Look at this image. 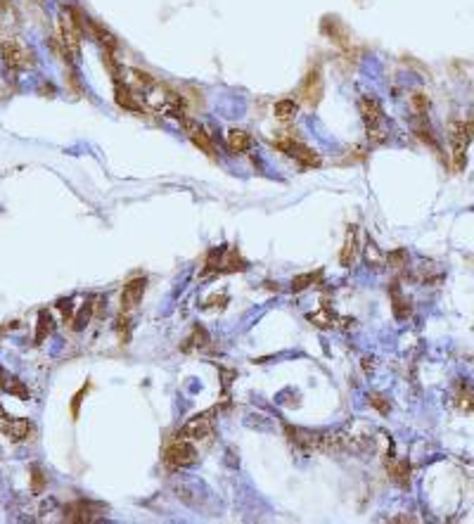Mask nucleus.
I'll return each mask as SVG.
<instances>
[{
    "label": "nucleus",
    "instance_id": "1",
    "mask_svg": "<svg viewBox=\"0 0 474 524\" xmlns=\"http://www.w3.org/2000/svg\"><path fill=\"white\" fill-rule=\"evenodd\" d=\"M128 76H131L128 86H131L142 109L161 116H176L178 121L185 116L183 98H180L176 90H171L161 81L154 79V76H149L140 69H128Z\"/></svg>",
    "mask_w": 474,
    "mask_h": 524
},
{
    "label": "nucleus",
    "instance_id": "2",
    "mask_svg": "<svg viewBox=\"0 0 474 524\" xmlns=\"http://www.w3.org/2000/svg\"><path fill=\"white\" fill-rule=\"evenodd\" d=\"M81 36H83V17L79 10L62 8L60 17V45L67 60L76 62L81 55Z\"/></svg>",
    "mask_w": 474,
    "mask_h": 524
},
{
    "label": "nucleus",
    "instance_id": "3",
    "mask_svg": "<svg viewBox=\"0 0 474 524\" xmlns=\"http://www.w3.org/2000/svg\"><path fill=\"white\" fill-rule=\"evenodd\" d=\"M474 124L472 121H453L451 124V166L460 173L467 166V147H470Z\"/></svg>",
    "mask_w": 474,
    "mask_h": 524
},
{
    "label": "nucleus",
    "instance_id": "4",
    "mask_svg": "<svg viewBox=\"0 0 474 524\" xmlns=\"http://www.w3.org/2000/svg\"><path fill=\"white\" fill-rule=\"evenodd\" d=\"M358 109L363 116V124L368 128V138L375 142V145H382L387 142V126H385V112H382L380 102L375 98H361L358 100Z\"/></svg>",
    "mask_w": 474,
    "mask_h": 524
},
{
    "label": "nucleus",
    "instance_id": "5",
    "mask_svg": "<svg viewBox=\"0 0 474 524\" xmlns=\"http://www.w3.org/2000/svg\"><path fill=\"white\" fill-rule=\"evenodd\" d=\"M197 461V451H194V446L187 442V439H176L173 444L166 446L164 451V463L168 468H190Z\"/></svg>",
    "mask_w": 474,
    "mask_h": 524
},
{
    "label": "nucleus",
    "instance_id": "6",
    "mask_svg": "<svg viewBox=\"0 0 474 524\" xmlns=\"http://www.w3.org/2000/svg\"><path fill=\"white\" fill-rule=\"evenodd\" d=\"M0 55H3L5 64L15 71L29 69L31 64H34V55H31V50L24 48L17 38H8V41L3 43V48H0Z\"/></svg>",
    "mask_w": 474,
    "mask_h": 524
},
{
    "label": "nucleus",
    "instance_id": "7",
    "mask_svg": "<svg viewBox=\"0 0 474 524\" xmlns=\"http://www.w3.org/2000/svg\"><path fill=\"white\" fill-rule=\"evenodd\" d=\"M180 126H183L185 135L192 140V145H194V147H199V150H202L204 154H209L211 159H216V157H218L216 145H213L211 135L204 131V126H202V124H197V121L190 119V116H183V119H180Z\"/></svg>",
    "mask_w": 474,
    "mask_h": 524
},
{
    "label": "nucleus",
    "instance_id": "8",
    "mask_svg": "<svg viewBox=\"0 0 474 524\" xmlns=\"http://www.w3.org/2000/svg\"><path fill=\"white\" fill-rule=\"evenodd\" d=\"M102 515H105V508L95 506V503H88V501L71 503V506L64 510V520H67V522H79V524L97 522Z\"/></svg>",
    "mask_w": 474,
    "mask_h": 524
},
{
    "label": "nucleus",
    "instance_id": "9",
    "mask_svg": "<svg viewBox=\"0 0 474 524\" xmlns=\"http://www.w3.org/2000/svg\"><path fill=\"white\" fill-rule=\"evenodd\" d=\"M211 435V416L209 413H202V416H194L187 423L180 427L178 439H187V442H199V439H206Z\"/></svg>",
    "mask_w": 474,
    "mask_h": 524
},
{
    "label": "nucleus",
    "instance_id": "10",
    "mask_svg": "<svg viewBox=\"0 0 474 524\" xmlns=\"http://www.w3.org/2000/svg\"><path fill=\"white\" fill-rule=\"evenodd\" d=\"M277 147H280L282 152H287L292 159H297L301 166H306V169L320 164V157H318V152L311 150V147H306V145H301V142H297V140L277 142Z\"/></svg>",
    "mask_w": 474,
    "mask_h": 524
},
{
    "label": "nucleus",
    "instance_id": "11",
    "mask_svg": "<svg viewBox=\"0 0 474 524\" xmlns=\"http://www.w3.org/2000/svg\"><path fill=\"white\" fill-rule=\"evenodd\" d=\"M145 277H135V280L126 282L121 292V308L123 311H133L135 306L142 301V294H145Z\"/></svg>",
    "mask_w": 474,
    "mask_h": 524
},
{
    "label": "nucleus",
    "instance_id": "12",
    "mask_svg": "<svg viewBox=\"0 0 474 524\" xmlns=\"http://www.w3.org/2000/svg\"><path fill=\"white\" fill-rule=\"evenodd\" d=\"M301 98L308 102V105H318L323 98V76L318 69H311L306 74V79L301 83Z\"/></svg>",
    "mask_w": 474,
    "mask_h": 524
},
{
    "label": "nucleus",
    "instance_id": "13",
    "mask_svg": "<svg viewBox=\"0 0 474 524\" xmlns=\"http://www.w3.org/2000/svg\"><path fill=\"white\" fill-rule=\"evenodd\" d=\"M0 430L8 435L12 442H24L31 435V425L27 420H19V418H5L0 413Z\"/></svg>",
    "mask_w": 474,
    "mask_h": 524
},
{
    "label": "nucleus",
    "instance_id": "14",
    "mask_svg": "<svg viewBox=\"0 0 474 524\" xmlns=\"http://www.w3.org/2000/svg\"><path fill=\"white\" fill-rule=\"evenodd\" d=\"M225 142H228L230 152L239 154V152H247L251 147V135L242 131V128H230L228 135H225Z\"/></svg>",
    "mask_w": 474,
    "mask_h": 524
},
{
    "label": "nucleus",
    "instance_id": "15",
    "mask_svg": "<svg viewBox=\"0 0 474 524\" xmlns=\"http://www.w3.org/2000/svg\"><path fill=\"white\" fill-rule=\"evenodd\" d=\"M356 254H358V242H356V230H354V228H349V232H347V242H344V247H342V256H339L342 266H351V263L356 261Z\"/></svg>",
    "mask_w": 474,
    "mask_h": 524
},
{
    "label": "nucleus",
    "instance_id": "16",
    "mask_svg": "<svg viewBox=\"0 0 474 524\" xmlns=\"http://www.w3.org/2000/svg\"><path fill=\"white\" fill-rule=\"evenodd\" d=\"M297 112H299V105L294 100H289V98L275 102V107H273V114H275L280 121H292L297 116Z\"/></svg>",
    "mask_w": 474,
    "mask_h": 524
},
{
    "label": "nucleus",
    "instance_id": "17",
    "mask_svg": "<svg viewBox=\"0 0 474 524\" xmlns=\"http://www.w3.org/2000/svg\"><path fill=\"white\" fill-rule=\"evenodd\" d=\"M392 299H394V316H396V318H399V320L408 318V316H411V301H408L406 297H401V292L396 289V285L392 289Z\"/></svg>",
    "mask_w": 474,
    "mask_h": 524
},
{
    "label": "nucleus",
    "instance_id": "18",
    "mask_svg": "<svg viewBox=\"0 0 474 524\" xmlns=\"http://www.w3.org/2000/svg\"><path fill=\"white\" fill-rule=\"evenodd\" d=\"M394 480L401 484V487H408V482H411V465H408V461H401L396 468L392 470Z\"/></svg>",
    "mask_w": 474,
    "mask_h": 524
},
{
    "label": "nucleus",
    "instance_id": "19",
    "mask_svg": "<svg viewBox=\"0 0 474 524\" xmlns=\"http://www.w3.org/2000/svg\"><path fill=\"white\" fill-rule=\"evenodd\" d=\"M318 277H320V273H304V275H297L294 280H292V289L294 292H301V289H306V287H311Z\"/></svg>",
    "mask_w": 474,
    "mask_h": 524
},
{
    "label": "nucleus",
    "instance_id": "20",
    "mask_svg": "<svg viewBox=\"0 0 474 524\" xmlns=\"http://www.w3.org/2000/svg\"><path fill=\"white\" fill-rule=\"evenodd\" d=\"M50 330H53V318H50L48 313H41V318H38V335H36V342H41L45 335H50Z\"/></svg>",
    "mask_w": 474,
    "mask_h": 524
},
{
    "label": "nucleus",
    "instance_id": "21",
    "mask_svg": "<svg viewBox=\"0 0 474 524\" xmlns=\"http://www.w3.org/2000/svg\"><path fill=\"white\" fill-rule=\"evenodd\" d=\"M413 107H415V112H418V114H425L427 109H430V100H427L422 93H415L413 95Z\"/></svg>",
    "mask_w": 474,
    "mask_h": 524
},
{
    "label": "nucleus",
    "instance_id": "22",
    "mask_svg": "<svg viewBox=\"0 0 474 524\" xmlns=\"http://www.w3.org/2000/svg\"><path fill=\"white\" fill-rule=\"evenodd\" d=\"M385 397H380V394H375V397H370V406H375V408H378L380 413H382V416H387V413H389V408H392V406H389V404H385Z\"/></svg>",
    "mask_w": 474,
    "mask_h": 524
},
{
    "label": "nucleus",
    "instance_id": "23",
    "mask_svg": "<svg viewBox=\"0 0 474 524\" xmlns=\"http://www.w3.org/2000/svg\"><path fill=\"white\" fill-rule=\"evenodd\" d=\"M41 470L38 468H34V484H36V491H41V484H43V480H41Z\"/></svg>",
    "mask_w": 474,
    "mask_h": 524
}]
</instances>
